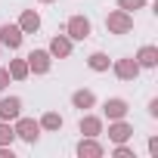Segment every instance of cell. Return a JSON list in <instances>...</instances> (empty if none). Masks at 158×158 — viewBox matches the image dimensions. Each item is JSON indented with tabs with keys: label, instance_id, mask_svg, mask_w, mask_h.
Segmentation results:
<instances>
[{
	"label": "cell",
	"instance_id": "cell-25",
	"mask_svg": "<svg viewBox=\"0 0 158 158\" xmlns=\"http://www.w3.org/2000/svg\"><path fill=\"white\" fill-rule=\"evenodd\" d=\"M149 115L158 118V99H149Z\"/></svg>",
	"mask_w": 158,
	"mask_h": 158
},
{
	"label": "cell",
	"instance_id": "cell-18",
	"mask_svg": "<svg viewBox=\"0 0 158 158\" xmlns=\"http://www.w3.org/2000/svg\"><path fill=\"white\" fill-rule=\"evenodd\" d=\"M87 65H90L93 71H109L112 59H109L106 53H99V50H96V53H90V56H87Z\"/></svg>",
	"mask_w": 158,
	"mask_h": 158
},
{
	"label": "cell",
	"instance_id": "cell-12",
	"mask_svg": "<svg viewBox=\"0 0 158 158\" xmlns=\"http://www.w3.org/2000/svg\"><path fill=\"white\" fill-rule=\"evenodd\" d=\"M77 158H102V146L96 143V136H84L77 143Z\"/></svg>",
	"mask_w": 158,
	"mask_h": 158
},
{
	"label": "cell",
	"instance_id": "cell-21",
	"mask_svg": "<svg viewBox=\"0 0 158 158\" xmlns=\"http://www.w3.org/2000/svg\"><path fill=\"white\" fill-rule=\"evenodd\" d=\"M112 155H115V158H136L127 143H115V152H112Z\"/></svg>",
	"mask_w": 158,
	"mask_h": 158
},
{
	"label": "cell",
	"instance_id": "cell-3",
	"mask_svg": "<svg viewBox=\"0 0 158 158\" xmlns=\"http://www.w3.org/2000/svg\"><path fill=\"white\" fill-rule=\"evenodd\" d=\"M90 31H93V25H90V19H87V16H71V19H68V25H65V34H68L71 40H87V37H90Z\"/></svg>",
	"mask_w": 158,
	"mask_h": 158
},
{
	"label": "cell",
	"instance_id": "cell-11",
	"mask_svg": "<svg viewBox=\"0 0 158 158\" xmlns=\"http://www.w3.org/2000/svg\"><path fill=\"white\" fill-rule=\"evenodd\" d=\"M136 65L139 68H155L158 65V47H152V44H143L139 50H136Z\"/></svg>",
	"mask_w": 158,
	"mask_h": 158
},
{
	"label": "cell",
	"instance_id": "cell-4",
	"mask_svg": "<svg viewBox=\"0 0 158 158\" xmlns=\"http://www.w3.org/2000/svg\"><path fill=\"white\" fill-rule=\"evenodd\" d=\"M25 62H28V71H34V74H47L50 65H53V56H50V50H31V53L25 56Z\"/></svg>",
	"mask_w": 158,
	"mask_h": 158
},
{
	"label": "cell",
	"instance_id": "cell-20",
	"mask_svg": "<svg viewBox=\"0 0 158 158\" xmlns=\"http://www.w3.org/2000/svg\"><path fill=\"white\" fill-rule=\"evenodd\" d=\"M143 3H146V0H118V10H124V13H136V10H143Z\"/></svg>",
	"mask_w": 158,
	"mask_h": 158
},
{
	"label": "cell",
	"instance_id": "cell-15",
	"mask_svg": "<svg viewBox=\"0 0 158 158\" xmlns=\"http://www.w3.org/2000/svg\"><path fill=\"white\" fill-rule=\"evenodd\" d=\"M71 106L81 109V112H87V109L96 106V93H93V90H74V93H71Z\"/></svg>",
	"mask_w": 158,
	"mask_h": 158
},
{
	"label": "cell",
	"instance_id": "cell-5",
	"mask_svg": "<svg viewBox=\"0 0 158 158\" xmlns=\"http://www.w3.org/2000/svg\"><path fill=\"white\" fill-rule=\"evenodd\" d=\"M127 112H130V106H127V99H121V96H109V99L102 102V115H106L109 121L127 118Z\"/></svg>",
	"mask_w": 158,
	"mask_h": 158
},
{
	"label": "cell",
	"instance_id": "cell-10",
	"mask_svg": "<svg viewBox=\"0 0 158 158\" xmlns=\"http://www.w3.org/2000/svg\"><path fill=\"white\" fill-rule=\"evenodd\" d=\"M22 115V99L19 96H3L0 99V121H16Z\"/></svg>",
	"mask_w": 158,
	"mask_h": 158
},
{
	"label": "cell",
	"instance_id": "cell-13",
	"mask_svg": "<svg viewBox=\"0 0 158 158\" xmlns=\"http://www.w3.org/2000/svg\"><path fill=\"white\" fill-rule=\"evenodd\" d=\"M77 130L84 136H102V118L99 115H84L81 124H77Z\"/></svg>",
	"mask_w": 158,
	"mask_h": 158
},
{
	"label": "cell",
	"instance_id": "cell-8",
	"mask_svg": "<svg viewBox=\"0 0 158 158\" xmlns=\"http://www.w3.org/2000/svg\"><path fill=\"white\" fill-rule=\"evenodd\" d=\"M112 68H115V74L121 77V81H136V77H139V71H143V68L136 65V59H133V56H127V59H118Z\"/></svg>",
	"mask_w": 158,
	"mask_h": 158
},
{
	"label": "cell",
	"instance_id": "cell-19",
	"mask_svg": "<svg viewBox=\"0 0 158 158\" xmlns=\"http://www.w3.org/2000/svg\"><path fill=\"white\" fill-rule=\"evenodd\" d=\"M13 139H16L13 124L10 121H0V146H13Z\"/></svg>",
	"mask_w": 158,
	"mask_h": 158
},
{
	"label": "cell",
	"instance_id": "cell-23",
	"mask_svg": "<svg viewBox=\"0 0 158 158\" xmlns=\"http://www.w3.org/2000/svg\"><path fill=\"white\" fill-rule=\"evenodd\" d=\"M149 155H158V136H149Z\"/></svg>",
	"mask_w": 158,
	"mask_h": 158
},
{
	"label": "cell",
	"instance_id": "cell-16",
	"mask_svg": "<svg viewBox=\"0 0 158 158\" xmlns=\"http://www.w3.org/2000/svg\"><path fill=\"white\" fill-rule=\"evenodd\" d=\"M6 71H10V77H13V81H25V77L31 74L25 59H10V68H6Z\"/></svg>",
	"mask_w": 158,
	"mask_h": 158
},
{
	"label": "cell",
	"instance_id": "cell-17",
	"mask_svg": "<svg viewBox=\"0 0 158 158\" xmlns=\"http://www.w3.org/2000/svg\"><path fill=\"white\" fill-rule=\"evenodd\" d=\"M37 124H40V130H62V124H65V121H62V115H59V112H44V118H40Z\"/></svg>",
	"mask_w": 158,
	"mask_h": 158
},
{
	"label": "cell",
	"instance_id": "cell-2",
	"mask_svg": "<svg viewBox=\"0 0 158 158\" xmlns=\"http://www.w3.org/2000/svg\"><path fill=\"white\" fill-rule=\"evenodd\" d=\"M13 130H16L19 139H25V143H31V146L40 139V124H37L34 118H22V115H19L16 124H13Z\"/></svg>",
	"mask_w": 158,
	"mask_h": 158
},
{
	"label": "cell",
	"instance_id": "cell-14",
	"mask_svg": "<svg viewBox=\"0 0 158 158\" xmlns=\"http://www.w3.org/2000/svg\"><path fill=\"white\" fill-rule=\"evenodd\" d=\"M16 25L22 28V34H34V31L40 28V16H37L34 10H22V16H19Z\"/></svg>",
	"mask_w": 158,
	"mask_h": 158
},
{
	"label": "cell",
	"instance_id": "cell-6",
	"mask_svg": "<svg viewBox=\"0 0 158 158\" xmlns=\"http://www.w3.org/2000/svg\"><path fill=\"white\" fill-rule=\"evenodd\" d=\"M22 37H25V34H22L19 25H10V22H6V25H0V47H6V50H19V47H22Z\"/></svg>",
	"mask_w": 158,
	"mask_h": 158
},
{
	"label": "cell",
	"instance_id": "cell-24",
	"mask_svg": "<svg viewBox=\"0 0 158 158\" xmlns=\"http://www.w3.org/2000/svg\"><path fill=\"white\" fill-rule=\"evenodd\" d=\"M0 158H16L13 155V146H0Z\"/></svg>",
	"mask_w": 158,
	"mask_h": 158
},
{
	"label": "cell",
	"instance_id": "cell-7",
	"mask_svg": "<svg viewBox=\"0 0 158 158\" xmlns=\"http://www.w3.org/2000/svg\"><path fill=\"white\" fill-rule=\"evenodd\" d=\"M109 139H112V143H127V139H133V124L124 121V118L109 121Z\"/></svg>",
	"mask_w": 158,
	"mask_h": 158
},
{
	"label": "cell",
	"instance_id": "cell-22",
	"mask_svg": "<svg viewBox=\"0 0 158 158\" xmlns=\"http://www.w3.org/2000/svg\"><path fill=\"white\" fill-rule=\"evenodd\" d=\"M10 81H13L10 71H6V68H0V90H6V87H10Z\"/></svg>",
	"mask_w": 158,
	"mask_h": 158
},
{
	"label": "cell",
	"instance_id": "cell-9",
	"mask_svg": "<svg viewBox=\"0 0 158 158\" xmlns=\"http://www.w3.org/2000/svg\"><path fill=\"white\" fill-rule=\"evenodd\" d=\"M71 44H74V40H71L68 34H56V37L50 40L47 50H50L53 59H68V56H71Z\"/></svg>",
	"mask_w": 158,
	"mask_h": 158
},
{
	"label": "cell",
	"instance_id": "cell-1",
	"mask_svg": "<svg viewBox=\"0 0 158 158\" xmlns=\"http://www.w3.org/2000/svg\"><path fill=\"white\" fill-rule=\"evenodd\" d=\"M106 31L109 34H130L133 31V16L124 10H112L106 16Z\"/></svg>",
	"mask_w": 158,
	"mask_h": 158
},
{
	"label": "cell",
	"instance_id": "cell-26",
	"mask_svg": "<svg viewBox=\"0 0 158 158\" xmlns=\"http://www.w3.org/2000/svg\"><path fill=\"white\" fill-rule=\"evenodd\" d=\"M40 3H56V0H40Z\"/></svg>",
	"mask_w": 158,
	"mask_h": 158
}]
</instances>
